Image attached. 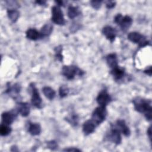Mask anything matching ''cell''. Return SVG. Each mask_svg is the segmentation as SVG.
I'll return each mask as SVG.
<instances>
[{"label": "cell", "instance_id": "cell-2", "mask_svg": "<svg viewBox=\"0 0 152 152\" xmlns=\"http://www.w3.org/2000/svg\"><path fill=\"white\" fill-rule=\"evenodd\" d=\"M84 71L74 65H65L62 69V74L68 80H72L75 75L82 76Z\"/></svg>", "mask_w": 152, "mask_h": 152}, {"label": "cell", "instance_id": "cell-15", "mask_svg": "<svg viewBox=\"0 0 152 152\" xmlns=\"http://www.w3.org/2000/svg\"><path fill=\"white\" fill-rule=\"evenodd\" d=\"M111 74L113 76L115 80H120L124 77L125 74V71L123 68L119 67L118 65L112 68Z\"/></svg>", "mask_w": 152, "mask_h": 152}, {"label": "cell", "instance_id": "cell-29", "mask_svg": "<svg viewBox=\"0 0 152 152\" xmlns=\"http://www.w3.org/2000/svg\"><path fill=\"white\" fill-rule=\"evenodd\" d=\"M47 145H48V147L51 150H54L56 148L58 147V144L55 141H48L47 143Z\"/></svg>", "mask_w": 152, "mask_h": 152}, {"label": "cell", "instance_id": "cell-1", "mask_svg": "<svg viewBox=\"0 0 152 152\" xmlns=\"http://www.w3.org/2000/svg\"><path fill=\"white\" fill-rule=\"evenodd\" d=\"M132 103L136 111L144 113L146 119L148 121H151L152 109L151 100L137 97L133 99Z\"/></svg>", "mask_w": 152, "mask_h": 152}, {"label": "cell", "instance_id": "cell-24", "mask_svg": "<svg viewBox=\"0 0 152 152\" xmlns=\"http://www.w3.org/2000/svg\"><path fill=\"white\" fill-rule=\"evenodd\" d=\"M11 131V129L8 125L5 124H1L0 126V134L2 136H7L10 134Z\"/></svg>", "mask_w": 152, "mask_h": 152}, {"label": "cell", "instance_id": "cell-11", "mask_svg": "<svg viewBox=\"0 0 152 152\" xmlns=\"http://www.w3.org/2000/svg\"><path fill=\"white\" fill-rule=\"evenodd\" d=\"M2 121L4 124L10 125L15 120L16 113L13 112H5L2 114Z\"/></svg>", "mask_w": 152, "mask_h": 152}, {"label": "cell", "instance_id": "cell-12", "mask_svg": "<svg viewBox=\"0 0 152 152\" xmlns=\"http://www.w3.org/2000/svg\"><path fill=\"white\" fill-rule=\"evenodd\" d=\"M96 126L97 125L91 119L87 120L84 123L83 125V132L85 135H88L94 131Z\"/></svg>", "mask_w": 152, "mask_h": 152}, {"label": "cell", "instance_id": "cell-31", "mask_svg": "<svg viewBox=\"0 0 152 152\" xmlns=\"http://www.w3.org/2000/svg\"><path fill=\"white\" fill-rule=\"evenodd\" d=\"M64 151H80L81 150L77 148H74V147H72V148H66V149H64Z\"/></svg>", "mask_w": 152, "mask_h": 152}, {"label": "cell", "instance_id": "cell-27", "mask_svg": "<svg viewBox=\"0 0 152 152\" xmlns=\"http://www.w3.org/2000/svg\"><path fill=\"white\" fill-rule=\"evenodd\" d=\"M68 122L69 123H71L72 125H77L78 124V118L77 117V115H72V116H71L69 118H68Z\"/></svg>", "mask_w": 152, "mask_h": 152}, {"label": "cell", "instance_id": "cell-32", "mask_svg": "<svg viewBox=\"0 0 152 152\" xmlns=\"http://www.w3.org/2000/svg\"><path fill=\"white\" fill-rule=\"evenodd\" d=\"M147 135H148V138H149V139L150 140V142H151V126L148 128Z\"/></svg>", "mask_w": 152, "mask_h": 152}, {"label": "cell", "instance_id": "cell-33", "mask_svg": "<svg viewBox=\"0 0 152 152\" xmlns=\"http://www.w3.org/2000/svg\"><path fill=\"white\" fill-rule=\"evenodd\" d=\"M145 74H147V75L151 76V67L150 66L148 68H147L146 70H145L144 71Z\"/></svg>", "mask_w": 152, "mask_h": 152}, {"label": "cell", "instance_id": "cell-30", "mask_svg": "<svg viewBox=\"0 0 152 152\" xmlns=\"http://www.w3.org/2000/svg\"><path fill=\"white\" fill-rule=\"evenodd\" d=\"M106 7L108 9L113 8L115 6V2L113 1H107L106 2Z\"/></svg>", "mask_w": 152, "mask_h": 152}, {"label": "cell", "instance_id": "cell-3", "mask_svg": "<svg viewBox=\"0 0 152 152\" xmlns=\"http://www.w3.org/2000/svg\"><path fill=\"white\" fill-rule=\"evenodd\" d=\"M106 115L107 111L106 107L99 106L94 110L91 115V120L96 125H99L105 120Z\"/></svg>", "mask_w": 152, "mask_h": 152}, {"label": "cell", "instance_id": "cell-18", "mask_svg": "<svg viewBox=\"0 0 152 152\" xmlns=\"http://www.w3.org/2000/svg\"><path fill=\"white\" fill-rule=\"evenodd\" d=\"M106 61L109 66L112 69L118 66V59L115 53H110L106 57Z\"/></svg>", "mask_w": 152, "mask_h": 152}, {"label": "cell", "instance_id": "cell-25", "mask_svg": "<svg viewBox=\"0 0 152 152\" xmlns=\"http://www.w3.org/2000/svg\"><path fill=\"white\" fill-rule=\"evenodd\" d=\"M69 93V89L66 86H61L59 90V94L61 97L63 98L68 95Z\"/></svg>", "mask_w": 152, "mask_h": 152}, {"label": "cell", "instance_id": "cell-8", "mask_svg": "<svg viewBox=\"0 0 152 152\" xmlns=\"http://www.w3.org/2000/svg\"><path fill=\"white\" fill-rule=\"evenodd\" d=\"M120 132V131L118 128H112L109 131V133L106 135V138L108 141L112 142L116 145H118L122 141Z\"/></svg>", "mask_w": 152, "mask_h": 152}, {"label": "cell", "instance_id": "cell-34", "mask_svg": "<svg viewBox=\"0 0 152 152\" xmlns=\"http://www.w3.org/2000/svg\"><path fill=\"white\" fill-rule=\"evenodd\" d=\"M36 3H37V4H43L44 3H45V2H44V1H36Z\"/></svg>", "mask_w": 152, "mask_h": 152}, {"label": "cell", "instance_id": "cell-16", "mask_svg": "<svg viewBox=\"0 0 152 152\" xmlns=\"http://www.w3.org/2000/svg\"><path fill=\"white\" fill-rule=\"evenodd\" d=\"M28 131L32 135H38L41 132V126L37 123H30Z\"/></svg>", "mask_w": 152, "mask_h": 152}, {"label": "cell", "instance_id": "cell-6", "mask_svg": "<svg viewBox=\"0 0 152 152\" xmlns=\"http://www.w3.org/2000/svg\"><path fill=\"white\" fill-rule=\"evenodd\" d=\"M52 20L58 25L62 26L65 24V20L62 11L59 6H53L52 8Z\"/></svg>", "mask_w": 152, "mask_h": 152}, {"label": "cell", "instance_id": "cell-26", "mask_svg": "<svg viewBox=\"0 0 152 152\" xmlns=\"http://www.w3.org/2000/svg\"><path fill=\"white\" fill-rule=\"evenodd\" d=\"M62 46H58L55 48V56H56V58L59 61H62V59H63V56L62 55Z\"/></svg>", "mask_w": 152, "mask_h": 152}, {"label": "cell", "instance_id": "cell-14", "mask_svg": "<svg viewBox=\"0 0 152 152\" xmlns=\"http://www.w3.org/2000/svg\"><path fill=\"white\" fill-rule=\"evenodd\" d=\"M116 125L118 126V129L125 136L129 137L131 134V131L126 125L124 120L119 119L116 121Z\"/></svg>", "mask_w": 152, "mask_h": 152}, {"label": "cell", "instance_id": "cell-7", "mask_svg": "<svg viewBox=\"0 0 152 152\" xmlns=\"http://www.w3.org/2000/svg\"><path fill=\"white\" fill-rule=\"evenodd\" d=\"M30 86L31 90V103L36 108L40 109L42 107V100L39 93L34 83H31Z\"/></svg>", "mask_w": 152, "mask_h": 152}, {"label": "cell", "instance_id": "cell-13", "mask_svg": "<svg viewBox=\"0 0 152 152\" xmlns=\"http://www.w3.org/2000/svg\"><path fill=\"white\" fill-rule=\"evenodd\" d=\"M17 110L18 113L23 117L27 116L30 113L29 104L26 102H20L17 105Z\"/></svg>", "mask_w": 152, "mask_h": 152}, {"label": "cell", "instance_id": "cell-17", "mask_svg": "<svg viewBox=\"0 0 152 152\" xmlns=\"http://www.w3.org/2000/svg\"><path fill=\"white\" fill-rule=\"evenodd\" d=\"M26 37L31 40H36L41 37L40 33L34 28H29L26 31Z\"/></svg>", "mask_w": 152, "mask_h": 152}, {"label": "cell", "instance_id": "cell-20", "mask_svg": "<svg viewBox=\"0 0 152 152\" xmlns=\"http://www.w3.org/2000/svg\"><path fill=\"white\" fill-rule=\"evenodd\" d=\"M53 30V26L50 24H45L41 30H40V36L41 37H45V36H48L50 35Z\"/></svg>", "mask_w": 152, "mask_h": 152}, {"label": "cell", "instance_id": "cell-9", "mask_svg": "<svg viewBox=\"0 0 152 152\" xmlns=\"http://www.w3.org/2000/svg\"><path fill=\"white\" fill-rule=\"evenodd\" d=\"M96 101L100 106L106 107V105L111 101V97L107 93L106 90H102L98 94Z\"/></svg>", "mask_w": 152, "mask_h": 152}, {"label": "cell", "instance_id": "cell-22", "mask_svg": "<svg viewBox=\"0 0 152 152\" xmlns=\"http://www.w3.org/2000/svg\"><path fill=\"white\" fill-rule=\"evenodd\" d=\"M7 15L9 19L13 23H15L17 21L19 18L20 13L19 12L15 9H10L7 11Z\"/></svg>", "mask_w": 152, "mask_h": 152}, {"label": "cell", "instance_id": "cell-4", "mask_svg": "<svg viewBox=\"0 0 152 152\" xmlns=\"http://www.w3.org/2000/svg\"><path fill=\"white\" fill-rule=\"evenodd\" d=\"M114 21L121 27L123 31H126L131 26L132 20L128 15L122 16L121 14H118L115 16Z\"/></svg>", "mask_w": 152, "mask_h": 152}, {"label": "cell", "instance_id": "cell-28", "mask_svg": "<svg viewBox=\"0 0 152 152\" xmlns=\"http://www.w3.org/2000/svg\"><path fill=\"white\" fill-rule=\"evenodd\" d=\"M101 3H102V1H91L90 2V4L92 7L96 10H98L100 8Z\"/></svg>", "mask_w": 152, "mask_h": 152}, {"label": "cell", "instance_id": "cell-23", "mask_svg": "<svg viewBox=\"0 0 152 152\" xmlns=\"http://www.w3.org/2000/svg\"><path fill=\"white\" fill-rule=\"evenodd\" d=\"M20 86L18 84H15L12 87H8V89L7 90V92L14 97V96H15L18 94L20 91Z\"/></svg>", "mask_w": 152, "mask_h": 152}, {"label": "cell", "instance_id": "cell-21", "mask_svg": "<svg viewBox=\"0 0 152 152\" xmlns=\"http://www.w3.org/2000/svg\"><path fill=\"white\" fill-rule=\"evenodd\" d=\"M80 14V11L79 8L77 7L69 6L68 8L67 14L69 18L73 19L75 17H77Z\"/></svg>", "mask_w": 152, "mask_h": 152}, {"label": "cell", "instance_id": "cell-10", "mask_svg": "<svg viewBox=\"0 0 152 152\" xmlns=\"http://www.w3.org/2000/svg\"><path fill=\"white\" fill-rule=\"evenodd\" d=\"M102 33L104 36L108 39L110 42H113L116 36V30L111 26H107L103 27L102 30Z\"/></svg>", "mask_w": 152, "mask_h": 152}, {"label": "cell", "instance_id": "cell-5", "mask_svg": "<svg viewBox=\"0 0 152 152\" xmlns=\"http://www.w3.org/2000/svg\"><path fill=\"white\" fill-rule=\"evenodd\" d=\"M128 39L134 43H137L140 47H144L148 45L149 42L145 39V37L138 32H131L128 35Z\"/></svg>", "mask_w": 152, "mask_h": 152}, {"label": "cell", "instance_id": "cell-19", "mask_svg": "<svg viewBox=\"0 0 152 152\" xmlns=\"http://www.w3.org/2000/svg\"><path fill=\"white\" fill-rule=\"evenodd\" d=\"M42 91L45 95V96L49 100H53L55 97V91L50 87H44L42 88Z\"/></svg>", "mask_w": 152, "mask_h": 152}]
</instances>
